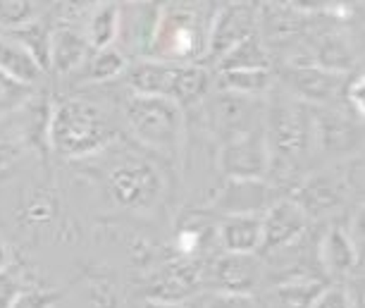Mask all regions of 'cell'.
Listing matches in <instances>:
<instances>
[{"mask_svg": "<svg viewBox=\"0 0 365 308\" xmlns=\"http://www.w3.org/2000/svg\"><path fill=\"white\" fill-rule=\"evenodd\" d=\"M17 289H19L17 279L12 275H8V270L0 272V308L10 306V301H12V297H15Z\"/></svg>", "mask_w": 365, "mask_h": 308, "instance_id": "cell-36", "label": "cell"}, {"mask_svg": "<svg viewBox=\"0 0 365 308\" xmlns=\"http://www.w3.org/2000/svg\"><path fill=\"white\" fill-rule=\"evenodd\" d=\"M217 168L227 180H263L270 173V148L263 127L222 141Z\"/></svg>", "mask_w": 365, "mask_h": 308, "instance_id": "cell-6", "label": "cell"}, {"mask_svg": "<svg viewBox=\"0 0 365 308\" xmlns=\"http://www.w3.org/2000/svg\"><path fill=\"white\" fill-rule=\"evenodd\" d=\"M58 294L46 287H19L8 308H55Z\"/></svg>", "mask_w": 365, "mask_h": 308, "instance_id": "cell-31", "label": "cell"}, {"mask_svg": "<svg viewBox=\"0 0 365 308\" xmlns=\"http://www.w3.org/2000/svg\"><path fill=\"white\" fill-rule=\"evenodd\" d=\"M217 242L227 253H256L263 242L260 215H225L217 227Z\"/></svg>", "mask_w": 365, "mask_h": 308, "instance_id": "cell-17", "label": "cell"}, {"mask_svg": "<svg viewBox=\"0 0 365 308\" xmlns=\"http://www.w3.org/2000/svg\"><path fill=\"white\" fill-rule=\"evenodd\" d=\"M10 38H15L19 46L29 51V56L41 65V70H48V53H51V29L41 22V19H31L17 29L8 31Z\"/></svg>", "mask_w": 365, "mask_h": 308, "instance_id": "cell-28", "label": "cell"}, {"mask_svg": "<svg viewBox=\"0 0 365 308\" xmlns=\"http://www.w3.org/2000/svg\"><path fill=\"white\" fill-rule=\"evenodd\" d=\"M272 203V189L263 180H230L215 198L225 215H258Z\"/></svg>", "mask_w": 365, "mask_h": 308, "instance_id": "cell-15", "label": "cell"}, {"mask_svg": "<svg viewBox=\"0 0 365 308\" xmlns=\"http://www.w3.org/2000/svg\"><path fill=\"white\" fill-rule=\"evenodd\" d=\"M0 72L10 74L12 79L22 81V84H38L41 77H43V70L41 65L29 56L24 46H19L15 38H10L8 34L0 36Z\"/></svg>", "mask_w": 365, "mask_h": 308, "instance_id": "cell-21", "label": "cell"}, {"mask_svg": "<svg viewBox=\"0 0 365 308\" xmlns=\"http://www.w3.org/2000/svg\"><path fill=\"white\" fill-rule=\"evenodd\" d=\"M93 48L88 46L84 34L72 26H58L51 31V53H48V70L58 74L77 72L84 60L91 56Z\"/></svg>", "mask_w": 365, "mask_h": 308, "instance_id": "cell-16", "label": "cell"}, {"mask_svg": "<svg viewBox=\"0 0 365 308\" xmlns=\"http://www.w3.org/2000/svg\"><path fill=\"white\" fill-rule=\"evenodd\" d=\"M320 263L327 272L334 275H351L358 265V249L354 242V232L346 227H329L320 242Z\"/></svg>", "mask_w": 365, "mask_h": 308, "instance_id": "cell-19", "label": "cell"}, {"mask_svg": "<svg viewBox=\"0 0 365 308\" xmlns=\"http://www.w3.org/2000/svg\"><path fill=\"white\" fill-rule=\"evenodd\" d=\"M344 93H346L349 101V111L356 115V118H363V79H349L346 86H344Z\"/></svg>", "mask_w": 365, "mask_h": 308, "instance_id": "cell-34", "label": "cell"}, {"mask_svg": "<svg viewBox=\"0 0 365 308\" xmlns=\"http://www.w3.org/2000/svg\"><path fill=\"white\" fill-rule=\"evenodd\" d=\"M210 86V74L201 65L182 63L175 65V74H172L170 98L177 103L179 108L194 106L201 98H205Z\"/></svg>", "mask_w": 365, "mask_h": 308, "instance_id": "cell-20", "label": "cell"}, {"mask_svg": "<svg viewBox=\"0 0 365 308\" xmlns=\"http://www.w3.org/2000/svg\"><path fill=\"white\" fill-rule=\"evenodd\" d=\"M120 15L122 10L117 3H103L96 8L86 31V41L93 51L110 48V43L117 38V34H120Z\"/></svg>", "mask_w": 365, "mask_h": 308, "instance_id": "cell-24", "label": "cell"}, {"mask_svg": "<svg viewBox=\"0 0 365 308\" xmlns=\"http://www.w3.org/2000/svg\"><path fill=\"white\" fill-rule=\"evenodd\" d=\"M349 191L351 187L346 177L334 173H315L296 184L292 201L299 205L308 220H318V217L336 213Z\"/></svg>", "mask_w": 365, "mask_h": 308, "instance_id": "cell-10", "label": "cell"}, {"mask_svg": "<svg viewBox=\"0 0 365 308\" xmlns=\"http://www.w3.org/2000/svg\"><path fill=\"white\" fill-rule=\"evenodd\" d=\"M106 191L117 208L148 213L163 196V177L150 160L136 153H125L108 168Z\"/></svg>", "mask_w": 365, "mask_h": 308, "instance_id": "cell-4", "label": "cell"}, {"mask_svg": "<svg viewBox=\"0 0 365 308\" xmlns=\"http://www.w3.org/2000/svg\"><path fill=\"white\" fill-rule=\"evenodd\" d=\"M220 72L225 70H249V67H270V60H267V51L260 41L258 34H253L246 41H241L227 51L222 58L217 60Z\"/></svg>", "mask_w": 365, "mask_h": 308, "instance_id": "cell-26", "label": "cell"}, {"mask_svg": "<svg viewBox=\"0 0 365 308\" xmlns=\"http://www.w3.org/2000/svg\"><path fill=\"white\" fill-rule=\"evenodd\" d=\"M117 139V127L101 103L70 96L51 106L46 143L60 158H88Z\"/></svg>", "mask_w": 365, "mask_h": 308, "instance_id": "cell-1", "label": "cell"}, {"mask_svg": "<svg viewBox=\"0 0 365 308\" xmlns=\"http://www.w3.org/2000/svg\"><path fill=\"white\" fill-rule=\"evenodd\" d=\"M311 308H356L354 294H351L346 287L334 284V287H325L318 299L313 301Z\"/></svg>", "mask_w": 365, "mask_h": 308, "instance_id": "cell-32", "label": "cell"}, {"mask_svg": "<svg viewBox=\"0 0 365 308\" xmlns=\"http://www.w3.org/2000/svg\"><path fill=\"white\" fill-rule=\"evenodd\" d=\"M153 53L158 60L182 65L196 53H201V31H198L196 15L187 10H175L168 15H158L153 34Z\"/></svg>", "mask_w": 365, "mask_h": 308, "instance_id": "cell-7", "label": "cell"}, {"mask_svg": "<svg viewBox=\"0 0 365 308\" xmlns=\"http://www.w3.org/2000/svg\"><path fill=\"white\" fill-rule=\"evenodd\" d=\"M48 118H51V103L31 101L19 111L0 118V170L15 165L26 150L36 146H48Z\"/></svg>", "mask_w": 365, "mask_h": 308, "instance_id": "cell-5", "label": "cell"}, {"mask_svg": "<svg viewBox=\"0 0 365 308\" xmlns=\"http://www.w3.org/2000/svg\"><path fill=\"white\" fill-rule=\"evenodd\" d=\"M313 65L325 67L329 72L344 74L354 67V51H351V41L341 34H325L318 38L313 48Z\"/></svg>", "mask_w": 365, "mask_h": 308, "instance_id": "cell-22", "label": "cell"}, {"mask_svg": "<svg viewBox=\"0 0 365 308\" xmlns=\"http://www.w3.org/2000/svg\"><path fill=\"white\" fill-rule=\"evenodd\" d=\"M34 86L22 84V81L12 79L10 74L0 72V118L19 111L22 106L31 101Z\"/></svg>", "mask_w": 365, "mask_h": 308, "instance_id": "cell-30", "label": "cell"}, {"mask_svg": "<svg viewBox=\"0 0 365 308\" xmlns=\"http://www.w3.org/2000/svg\"><path fill=\"white\" fill-rule=\"evenodd\" d=\"M258 34V12L251 0H230L212 19L210 34L205 38V53L220 60L227 51Z\"/></svg>", "mask_w": 365, "mask_h": 308, "instance_id": "cell-9", "label": "cell"}, {"mask_svg": "<svg viewBox=\"0 0 365 308\" xmlns=\"http://www.w3.org/2000/svg\"><path fill=\"white\" fill-rule=\"evenodd\" d=\"M263 132L270 148V173L294 175L301 158L313 150V108L289 91L274 93L263 115Z\"/></svg>", "mask_w": 365, "mask_h": 308, "instance_id": "cell-2", "label": "cell"}, {"mask_svg": "<svg viewBox=\"0 0 365 308\" xmlns=\"http://www.w3.org/2000/svg\"><path fill=\"white\" fill-rule=\"evenodd\" d=\"M260 225H263V242H260V251H282L292 246L308 227V217L301 213V208L292 198H282L274 201L265 215H260Z\"/></svg>", "mask_w": 365, "mask_h": 308, "instance_id": "cell-13", "label": "cell"}, {"mask_svg": "<svg viewBox=\"0 0 365 308\" xmlns=\"http://www.w3.org/2000/svg\"><path fill=\"white\" fill-rule=\"evenodd\" d=\"M143 308H182V306H179V304H172V301H148V304L146 306H143Z\"/></svg>", "mask_w": 365, "mask_h": 308, "instance_id": "cell-38", "label": "cell"}, {"mask_svg": "<svg viewBox=\"0 0 365 308\" xmlns=\"http://www.w3.org/2000/svg\"><path fill=\"white\" fill-rule=\"evenodd\" d=\"M258 103L249 96H239L232 91H220L208 103V118L212 132L222 136V141L232 139L237 134L251 132V129L263 127V115H256Z\"/></svg>", "mask_w": 365, "mask_h": 308, "instance_id": "cell-12", "label": "cell"}, {"mask_svg": "<svg viewBox=\"0 0 365 308\" xmlns=\"http://www.w3.org/2000/svg\"><path fill=\"white\" fill-rule=\"evenodd\" d=\"M172 74H175V63H165L158 58L136 60L134 65H127V84L132 93L139 96H168L172 86Z\"/></svg>", "mask_w": 365, "mask_h": 308, "instance_id": "cell-18", "label": "cell"}, {"mask_svg": "<svg viewBox=\"0 0 365 308\" xmlns=\"http://www.w3.org/2000/svg\"><path fill=\"white\" fill-rule=\"evenodd\" d=\"M272 84L270 67H249V70H225L220 72V86L222 91L258 98Z\"/></svg>", "mask_w": 365, "mask_h": 308, "instance_id": "cell-23", "label": "cell"}, {"mask_svg": "<svg viewBox=\"0 0 365 308\" xmlns=\"http://www.w3.org/2000/svg\"><path fill=\"white\" fill-rule=\"evenodd\" d=\"M77 72L84 74L88 81H110L127 72V58L115 48H101V51H91V56Z\"/></svg>", "mask_w": 365, "mask_h": 308, "instance_id": "cell-27", "label": "cell"}, {"mask_svg": "<svg viewBox=\"0 0 365 308\" xmlns=\"http://www.w3.org/2000/svg\"><path fill=\"white\" fill-rule=\"evenodd\" d=\"M351 118L349 113L332 108H313V143H318L325 153H351L361 143V132Z\"/></svg>", "mask_w": 365, "mask_h": 308, "instance_id": "cell-14", "label": "cell"}, {"mask_svg": "<svg viewBox=\"0 0 365 308\" xmlns=\"http://www.w3.org/2000/svg\"><path fill=\"white\" fill-rule=\"evenodd\" d=\"M282 84H284V91L306 106L329 108L344 93L346 79L344 74L329 72L313 63H292L282 74Z\"/></svg>", "mask_w": 365, "mask_h": 308, "instance_id": "cell-8", "label": "cell"}, {"mask_svg": "<svg viewBox=\"0 0 365 308\" xmlns=\"http://www.w3.org/2000/svg\"><path fill=\"white\" fill-rule=\"evenodd\" d=\"M287 3L294 12H301V15H318V12L332 8L334 0H287Z\"/></svg>", "mask_w": 365, "mask_h": 308, "instance_id": "cell-35", "label": "cell"}, {"mask_svg": "<svg viewBox=\"0 0 365 308\" xmlns=\"http://www.w3.org/2000/svg\"><path fill=\"white\" fill-rule=\"evenodd\" d=\"M38 15V0H0V31H12Z\"/></svg>", "mask_w": 365, "mask_h": 308, "instance_id": "cell-29", "label": "cell"}, {"mask_svg": "<svg viewBox=\"0 0 365 308\" xmlns=\"http://www.w3.org/2000/svg\"><path fill=\"white\" fill-rule=\"evenodd\" d=\"M127 3H150V0H127Z\"/></svg>", "mask_w": 365, "mask_h": 308, "instance_id": "cell-39", "label": "cell"}, {"mask_svg": "<svg viewBox=\"0 0 365 308\" xmlns=\"http://www.w3.org/2000/svg\"><path fill=\"white\" fill-rule=\"evenodd\" d=\"M203 308H258V304L251 297H244V294L212 292V297L205 299Z\"/></svg>", "mask_w": 365, "mask_h": 308, "instance_id": "cell-33", "label": "cell"}, {"mask_svg": "<svg viewBox=\"0 0 365 308\" xmlns=\"http://www.w3.org/2000/svg\"><path fill=\"white\" fill-rule=\"evenodd\" d=\"M125 120L129 132L155 153L175 155L182 146L184 113L168 96L132 93L125 103Z\"/></svg>", "mask_w": 365, "mask_h": 308, "instance_id": "cell-3", "label": "cell"}, {"mask_svg": "<svg viewBox=\"0 0 365 308\" xmlns=\"http://www.w3.org/2000/svg\"><path fill=\"white\" fill-rule=\"evenodd\" d=\"M260 263L253 253H222L217 256L208 270H205V284L212 292L222 294H244L251 297L260 284Z\"/></svg>", "mask_w": 365, "mask_h": 308, "instance_id": "cell-11", "label": "cell"}, {"mask_svg": "<svg viewBox=\"0 0 365 308\" xmlns=\"http://www.w3.org/2000/svg\"><path fill=\"white\" fill-rule=\"evenodd\" d=\"M325 289L320 279L313 277H292L274 287V301L277 308H311L318 294Z\"/></svg>", "mask_w": 365, "mask_h": 308, "instance_id": "cell-25", "label": "cell"}, {"mask_svg": "<svg viewBox=\"0 0 365 308\" xmlns=\"http://www.w3.org/2000/svg\"><path fill=\"white\" fill-rule=\"evenodd\" d=\"M10 263H12V251H10L8 242H5V239L0 237V272L8 270V265H10Z\"/></svg>", "mask_w": 365, "mask_h": 308, "instance_id": "cell-37", "label": "cell"}]
</instances>
